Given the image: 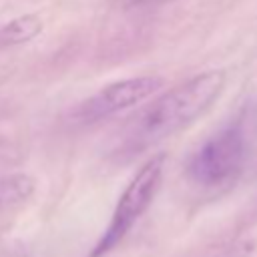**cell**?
<instances>
[{"instance_id": "3", "label": "cell", "mask_w": 257, "mask_h": 257, "mask_svg": "<svg viewBox=\"0 0 257 257\" xmlns=\"http://www.w3.org/2000/svg\"><path fill=\"white\" fill-rule=\"evenodd\" d=\"M247 157L245 133L239 122H231L211 135L189 159L187 177L203 189H221L237 181Z\"/></svg>"}, {"instance_id": "7", "label": "cell", "mask_w": 257, "mask_h": 257, "mask_svg": "<svg viewBox=\"0 0 257 257\" xmlns=\"http://www.w3.org/2000/svg\"><path fill=\"white\" fill-rule=\"evenodd\" d=\"M149 2H159V0H133V4H149Z\"/></svg>"}, {"instance_id": "2", "label": "cell", "mask_w": 257, "mask_h": 257, "mask_svg": "<svg viewBox=\"0 0 257 257\" xmlns=\"http://www.w3.org/2000/svg\"><path fill=\"white\" fill-rule=\"evenodd\" d=\"M165 163H167L165 153L153 155L133 175V179L128 181V185L124 187V191L120 193V197L114 205V211L110 215L106 229L102 231V235L98 237L94 247L90 249L88 257L108 255L118 243H122V239L128 235V231L135 227V223L149 211V207L153 205V201L161 189Z\"/></svg>"}, {"instance_id": "5", "label": "cell", "mask_w": 257, "mask_h": 257, "mask_svg": "<svg viewBox=\"0 0 257 257\" xmlns=\"http://www.w3.org/2000/svg\"><path fill=\"white\" fill-rule=\"evenodd\" d=\"M42 32V20L36 14H22L8 20L0 28V42L2 44H24L36 38Z\"/></svg>"}, {"instance_id": "4", "label": "cell", "mask_w": 257, "mask_h": 257, "mask_svg": "<svg viewBox=\"0 0 257 257\" xmlns=\"http://www.w3.org/2000/svg\"><path fill=\"white\" fill-rule=\"evenodd\" d=\"M163 84H165V78L155 76V74L116 80V82L100 88L86 102H82L78 108V114L84 120H98L102 116L114 114L118 110H124L128 106L143 102L145 98L155 94L159 88H163Z\"/></svg>"}, {"instance_id": "6", "label": "cell", "mask_w": 257, "mask_h": 257, "mask_svg": "<svg viewBox=\"0 0 257 257\" xmlns=\"http://www.w3.org/2000/svg\"><path fill=\"white\" fill-rule=\"evenodd\" d=\"M34 191V179L22 173L0 179V207L16 205L26 201Z\"/></svg>"}, {"instance_id": "1", "label": "cell", "mask_w": 257, "mask_h": 257, "mask_svg": "<svg viewBox=\"0 0 257 257\" xmlns=\"http://www.w3.org/2000/svg\"><path fill=\"white\" fill-rule=\"evenodd\" d=\"M225 80V70H207L161 94L137 116L133 133L137 145L163 141L195 122L223 92Z\"/></svg>"}]
</instances>
